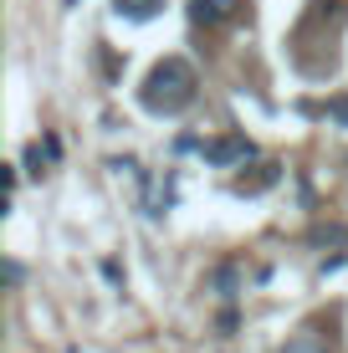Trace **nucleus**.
I'll return each instance as SVG.
<instances>
[{
    "mask_svg": "<svg viewBox=\"0 0 348 353\" xmlns=\"http://www.w3.org/2000/svg\"><path fill=\"white\" fill-rule=\"evenodd\" d=\"M139 103L149 108L154 118H174V113H185V108L195 103V67H190L185 57H164V62L154 67L149 77H143Z\"/></svg>",
    "mask_w": 348,
    "mask_h": 353,
    "instance_id": "f257e3e1",
    "label": "nucleus"
},
{
    "mask_svg": "<svg viewBox=\"0 0 348 353\" xmlns=\"http://www.w3.org/2000/svg\"><path fill=\"white\" fill-rule=\"evenodd\" d=\"M159 6H164V0H113V10H118V16H128V21H149Z\"/></svg>",
    "mask_w": 348,
    "mask_h": 353,
    "instance_id": "20e7f679",
    "label": "nucleus"
},
{
    "mask_svg": "<svg viewBox=\"0 0 348 353\" xmlns=\"http://www.w3.org/2000/svg\"><path fill=\"white\" fill-rule=\"evenodd\" d=\"M277 353H328V343H323L318 333H297V338H287Z\"/></svg>",
    "mask_w": 348,
    "mask_h": 353,
    "instance_id": "39448f33",
    "label": "nucleus"
},
{
    "mask_svg": "<svg viewBox=\"0 0 348 353\" xmlns=\"http://www.w3.org/2000/svg\"><path fill=\"white\" fill-rule=\"evenodd\" d=\"M313 241H338V246H343L348 230H343V225H318V230H313Z\"/></svg>",
    "mask_w": 348,
    "mask_h": 353,
    "instance_id": "0eeeda50",
    "label": "nucleus"
},
{
    "mask_svg": "<svg viewBox=\"0 0 348 353\" xmlns=\"http://www.w3.org/2000/svg\"><path fill=\"white\" fill-rule=\"evenodd\" d=\"M21 276H26V272H21V261H6V282H10V287H21Z\"/></svg>",
    "mask_w": 348,
    "mask_h": 353,
    "instance_id": "6e6552de",
    "label": "nucleus"
},
{
    "mask_svg": "<svg viewBox=\"0 0 348 353\" xmlns=\"http://www.w3.org/2000/svg\"><path fill=\"white\" fill-rule=\"evenodd\" d=\"M241 10V0H190V21L195 26H221Z\"/></svg>",
    "mask_w": 348,
    "mask_h": 353,
    "instance_id": "7ed1b4c3",
    "label": "nucleus"
},
{
    "mask_svg": "<svg viewBox=\"0 0 348 353\" xmlns=\"http://www.w3.org/2000/svg\"><path fill=\"white\" fill-rule=\"evenodd\" d=\"M251 154H256V149H251V139H246V133H225V139H210V143H205V159H210L215 169L246 164Z\"/></svg>",
    "mask_w": 348,
    "mask_h": 353,
    "instance_id": "f03ea898",
    "label": "nucleus"
},
{
    "mask_svg": "<svg viewBox=\"0 0 348 353\" xmlns=\"http://www.w3.org/2000/svg\"><path fill=\"white\" fill-rule=\"evenodd\" d=\"M328 118H333L338 128H348V97H333V103H328Z\"/></svg>",
    "mask_w": 348,
    "mask_h": 353,
    "instance_id": "423d86ee",
    "label": "nucleus"
}]
</instances>
